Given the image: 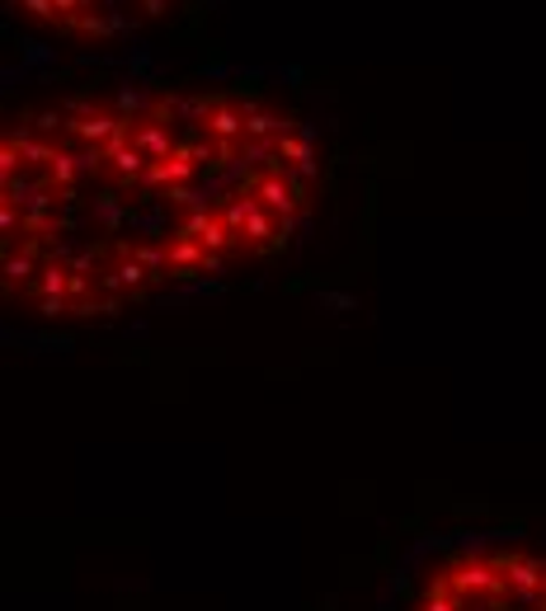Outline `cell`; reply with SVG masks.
Instances as JSON below:
<instances>
[{
	"label": "cell",
	"mask_w": 546,
	"mask_h": 611,
	"mask_svg": "<svg viewBox=\"0 0 546 611\" xmlns=\"http://www.w3.org/2000/svg\"><path fill=\"white\" fill-rule=\"evenodd\" d=\"M34 38L76 48H123L194 14L208 0H5Z\"/></svg>",
	"instance_id": "cell-3"
},
{
	"label": "cell",
	"mask_w": 546,
	"mask_h": 611,
	"mask_svg": "<svg viewBox=\"0 0 546 611\" xmlns=\"http://www.w3.org/2000/svg\"><path fill=\"white\" fill-rule=\"evenodd\" d=\"M330 179L312 109L264 76L99 71L0 132V292L90 330L288 259Z\"/></svg>",
	"instance_id": "cell-1"
},
{
	"label": "cell",
	"mask_w": 546,
	"mask_h": 611,
	"mask_svg": "<svg viewBox=\"0 0 546 611\" xmlns=\"http://www.w3.org/2000/svg\"><path fill=\"white\" fill-rule=\"evenodd\" d=\"M401 611H546V546L523 536H448L401 574Z\"/></svg>",
	"instance_id": "cell-2"
}]
</instances>
